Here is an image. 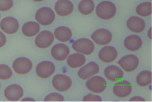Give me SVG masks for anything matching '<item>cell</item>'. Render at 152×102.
<instances>
[{
    "mask_svg": "<svg viewBox=\"0 0 152 102\" xmlns=\"http://www.w3.org/2000/svg\"><path fill=\"white\" fill-rule=\"evenodd\" d=\"M22 31L26 37H34L39 33L40 26L38 22L30 21L23 25Z\"/></svg>",
    "mask_w": 152,
    "mask_h": 102,
    "instance_id": "cell-23",
    "label": "cell"
},
{
    "mask_svg": "<svg viewBox=\"0 0 152 102\" xmlns=\"http://www.w3.org/2000/svg\"><path fill=\"white\" fill-rule=\"evenodd\" d=\"M82 101L83 102H102V97L98 95H93L89 93L87 95H86L83 97Z\"/></svg>",
    "mask_w": 152,
    "mask_h": 102,
    "instance_id": "cell-30",
    "label": "cell"
},
{
    "mask_svg": "<svg viewBox=\"0 0 152 102\" xmlns=\"http://www.w3.org/2000/svg\"><path fill=\"white\" fill-rule=\"evenodd\" d=\"M118 56V52L114 46H106L100 49L98 57L104 63H111L115 61Z\"/></svg>",
    "mask_w": 152,
    "mask_h": 102,
    "instance_id": "cell-14",
    "label": "cell"
},
{
    "mask_svg": "<svg viewBox=\"0 0 152 102\" xmlns=\"http://www.w3.org/2000/svg\"><path fill=\"white\" fill-rule=\"evenodd\" d=\"M24 90L21 86L16 84L8 86L4 90V96L10 101H17L22 98Z\"/></svg>",
    "mask_w": 152,
    "mask_h": 102,
    "instance_id": "cell-16",
    "label": "cell"
},
{
    "mask_svg": "<svg viewBox=\"0 0 152 102\" xmlns=\"http://www.w3.org/2000/svg\"><path fill=\"white\" fill-rule=\"evenodd\" d=\"M136 12L141 17H148L152 14V4L151 2H144L139 4L136 8Z\"/></svg>",
    "mask_w": 152,
    "mask_h": 102,
    "instance_id": "cell-26",
    "label": "cell"
},
{
    "mask_svg": "<svg viewBox=\"0 0 152 102\" xmlns=\"http://www.w3.org/2000/svg\"><path fill=\"white\" fill-rule=\"evenodd\" d=\"M56 67L53 63L49 61H43L37 64L35 72L38 77L42 79H47L53 75Z\"/></svg>",
    "mask_w": 152,
    "mask_h": 102,
    "instance_id": "cell-10",
    "label": "cell"
},
{
    "mask_svg": "<svg viewBox=\"0 0 152 102\" xmlns=\"http://www.w3.org/2000/svg\"><path fill=\"white\" fill-rule=\"evenodd\" d=\"M33 1H34V2H39L43 1H44V0H33Z\"/></svg>",
    "mask_w": 152,
    "mask_h": 102,
    "instance_id": "cell-35",
    "label": "cell"
},
{
    "mask_svg": "<svg viewBox=\"0 0 152 102\" xmlns=\"http://www.w3.org/2000/svg\"><path fill=\"white\" fill-rule=\"evenodd\" d=\"M56 18L53 10L48 7H43L37 10L35 14V20L42 26L52 24Z\"/></svg>",
    "mask_w": 152,
    "mask_h": 102,
    "instance_id": "cell-2",
    "label": "cell"
},
{
    "mask_svg": "<svg viewBox=\"0 0 152 102\" xmlns=\"http://www.w3.org/2000/svg\"><path fill=\"white\" fill-rule=\"evenodd\" d=\"M94 8L93 0H82L78 5V11L83 15L90 14L93 12Z\"/></svg>",
    "mask_w": 152,
    "mask_h": 102,
    "instance_id": "cell-25",
    "label": "cell"
},
{
    "mask_svg": "<svg viewBox=\"0 0 152 102\" xmlns=\"http://www.w3.org/2000/svg\"><path fill=\"white\" fill-rule=\"evenodd\" d=\"M150 1H152V0H150Z\"/></svg>",
    "mask_w": 152,
    "mask_h": 102,
    "instance_id": "cell-38",
    "label": "cell"
},
{
    "mask_svg": "<svg viewBox=\"0 0 152 102\" xmlns=\"http://www.w3.org/2000/svg\"><path fill=\"white\" fill-rule=\"evenodd\" d=\"M52 86L56 90L65 92L70 89L72 81L70 77L66 75L57 74L52 79Z\"/></svg>",
    "mask_w": 152,
    "mask_h": 102,
    "instance_id": "cell-5",
    "label": "cell"
},
{
    "mask_svg": "<svg viewBox=\"0 0 152 102\" xmlns=\"http://www.w3.org/2000/svg\"><path fill=\"white\" fill-rule=\"evenodd\" d=\"M152 73L147 70L142 71L136 77V83L140 87H147L152 84Z\"/></svg>",
    "mask_w": 152,
    "mask_h": 102,
    "instance_id": "cell-24",
    "label": "cell"
},
{
    "mask_svg": "<svg viewBox=\"0 0 152 102\" xmlns=\"http://www.w3.org/2000/svg\"><path fill=\"white\" fill-rule=\"evenodd\" d=\"M54 10L60 17H67L72 13L74 5L69 0H59L55 4Z\"/></svg>",
    "mask_w": 152,
    "mask_h": 102,
    "instance_id": "cell-17",
    "label": "cell"
},
{
    "mask_svg": "<svg viewBox=\"0 0 152 102\" xmlns=\"http://www.w3.org/2000/svg\"><path fill=\"white\" fill-rule=\"evenodd\" d=\"M44 101L45 102H63L64 101V97L58 93H50L47 95Z\"/></svg>",
    "mask_w": 152,
    "mask_h": 102,
    "instance_id": "cell-28",
    "label": "cell"
},
{
    "mask_svg": "<svg viewBox=\"0 0 152 102\" xmlns=\"http://www.w3.org/2000/svg\"><path fill=\"white\" fill-rule=\"evenodd\" d=\"M12 76V71L8 65L0 64V79L7 80L10 79Z\"/></svg>",
    "mask_w": 152,
    "mask_h": 102,
    "instance_id": "cell-27",
    "label": "cell"
},
{
    "mask_svg": "<svg viewBox=\"0 0 152 102\" xmlns=\"http://www.w3.org/2000/svg\"><path fill=\"white\" fill-rule=\"evenodd\" d=\"M0 88H1V83H0Z\"/></svg>",
    "mask_w": 152,
    "mask_h": 102,
    "instance_id": "cell-36",
    "label": "cell"
},
{
    "mask_svg": "<svg viewBox=\"0 0 152 102\" xmlns=\"http://www.w3.org/2000/svg\"><path fill=\"white\" fill-rule=\"evenodd\" d=\"M86 62V58L83 54L74 53L68 56L67 62L68 65L71 68L77 69L83 67Z\"/></svg>",
    "mask_w": 152,
    "mask_h": 102,
    "instance_id": "cell-22",
    "label": "cell"
},
{
    "mask_svg": "<svg viewBox=\"0 0 152 102\" xmlns=\"http://www.w3.org/2000/svg\"><path fill=\"white\" fill-rule=\"evenodd\" d=\"M115 4L110 1H105L97 5L95 12L97 16L103 20H109L115 17L116 13Z\"/></svg>",
    "mask_w": 152,
    "mask_h": 102,
    "instance_id": "cell-1",
    "label": "cell"
},
{
    "mask_svg": "<svg viewBox=\"0 0 152 102\" xmlns=\"http://www.w3.org/2000/svg\"><path fill=\"white\" fill-rule=\"evenodd\" d=\"M124 45L128 50L135 52L141 48L142 46V41L141 37L138 35H131L124 39Z\"/></svg>",
    "mask_w": 152,
    "mask_h": 102,
    "instance_id": "cell-20",
    "label": "cell"
},
{
    "mask_svg": "<svg viewBox=\"0 0 152 102\" xmlns=\"http://www.w3.org/2000/svg\"><path fill=\"white\" fill-rule=\"evenodd\" d=\"M86 86L89 91L95 93H100L106 90L107 83L102 77L93 76L88 79Z\"/></svg>",
    "mask_w": 152,
    "mask_h": 102,
    "instance_id": "cell-4",
    "label": "cell"
},
{
    "mask_svg": "<svg viewBox=\"0 0 152 102\" xmlns=\"http://www.w3.org/2000/svg\"><path fill=\"white\" fill-rule=\"evenodd\" d=\"M0 19H1V14H0Z\"/></svg>",
    "mask_w": 152,
    "mask_h": 102,
    "instance_id": "cell-37",
    "label": "cell"
},
{
    "mask_svg": "<svg viewBox=\"0 0 152 102\" xmlns=\"http://www.w3.org/2000/svg\"><path fill=\"white\" fill-rule=\"evenodd\" d=\"M126 26L131 31L135 33H140L145 30V22L140 17L133 16L126 21Z\"/></svg>",
    "mask_w": 152,
    "mask_h": 102,
    "instance_id": "cell-19",
    "label": "cell"
},
{
    "mask_svg": "<svg viewBox=\"0 0 152 102\" xmlns=\"http://www.w3.org/2000/svg\"><path fill=\"white\" fill-rule=\"evenodd\" d=\"M12 0H0V11H7L13 7Z\"/></svg>",
    "mask_w": 152,
    "mask_h": 102,
    "instance_id": "cell-29",
    "label": "cell"
},
{
    "mask_svg": "<svg viewBox=\"0 0 152 102\" xmlns=\"http://www.w3.org/2000/svg\"><path fill=\"white\" fill-rule=\"evenodd\" d=\"M33 64L30 60L26 57H19L13 61L12 68L19 75H26L31 71Z\"/></svg>",
    "mask_w": 152,
    "mask_h": 102,
    "instance_id": "cell-8",
    "label": "cell"
},
{
    "mask_svg": "<svg viewBox=\"0 0 152 102\" xmlns=\"http://www.w3.org/2000/svg\"><path fill=\"white\" fill-rule=\"evenodd\" d=\"M6 43V37L2 32L0 31V48L5 45Z\"/></svg>",
    "mask_w": 152,
    "mask_h": 102,
    "instance_id": "cell-31",
    "label": "cell"
},
{
    "mask_svg": "<svg viewBox=\"0 0 152 102\" xmlns=\"http://www.w3.org/2000/svg\"><path fill=\"white\" fill-rule=\"evenodd\" d=\"M104 75L106 78L112 82H117L121 80L124 77L123 70L116 65H109L104 70Z\"/></svg>",
    "mask_w": 152,
    "mask_h": 102,
    "instance_id": "cell-18",
    "label": "cell"
},
{
    "mask_svg": "<svg viewBox=\"0 0 152 102\" xmlns=\"http://www.w3.org/2000/svg\"><path fill=\"white\" fill-rule=\"evenodd\" d=\"M130 102H145V100L142 97L140 96H135L130 99Z\"/></svg>",
    "mask_w": 152,
    "mask_h": 102,
    "instance_id": "cell-32",
    "label": "cell"
},
{
    "mask_svg": "<svg viewBox=\"0 0 152 102\" xmlns=\"http://www.w3.org/2000/svg\"><path fill=\"white\" fill-rule=\"evenodd\" d=\"M132 84L126 80L119 81L114 85L113 92L114 94L119 98H124L129 96L132 93Z\"/></svg>",
    "mask_w": 152,
    "mask_h": 102,
    "instance_id": "cell-12",
    "label": "cell"
},
{
    "mask_svg": "<svg viewBox=\"0 0 152 102\" xmlns=\"http://www.w3.org/2000/svg\"><path fill=\"white\" fill-rule=\"evenodd\" d=\"M99 70L100 68L98 64L94 61H91L82 67L78 71L77 75L80 79L86 80L98 74Z\"/></svg>",
    "mask_w": 152,
    "mask_h": 102,
    "instance_id": "cell-11",
    "label": "cell"
},
{
    "mask_svg": "<svg viewBox=\"0 0 152 102\" xmlns=\"http://www.w3.org/2000/svg\"><path fill=\"white\" fill-rule=\"evenodd\" d=\"M70 53L69 46L64 43H58L52 46L51 54L53 58L58 61H63L67 59Z\"/></svg>",
    "mask_w": 152,
    "mask_h": 102,
    "instance_id": "cell-15",
    "label": "cell"
},
{
    "mask_svg": "<svg viewBox=\"0 0 152 102\" xmlns=\"http://www.w3.org/2000/svg\"><path fill=\"white\" fill-rule=\"evenodd\" d=\"M112 34L109 30L101 28L95 31L91 34L92 40L97 45L106 46L109 44L112 40Z\"/></svg>",
    "mask_w": 152,
    "mask_h": 102,
    "instance_id": "cell-6",
    "label": "cell"
},
{
    "mask_svg": "<svg viewBox=\"0 0 152 102\" xmlns=\"http://www.w3.org/2000/svg\"><path fill=\"white\" fill-rule=\"evenodd\" d=\"M72 48L78 53L89 55L94 51L95 46L92 41L86 38L77 39L72 45Z\"/></svg>",
    "mask_w": 152,
    "mask_h": 102,
    "instance_id": "cell-3",
    "label": "cell"
},
{
    "mask_svg": "<svg viewBox=\"0 0 152 102\" xmlns=\"http://www.w3.org/2000/svg\"><path fill=\"white\" fill-rule=\"evenodd\" d=\"M0 28L5 33L14 34L19 30V22L13 17H6L1 21Z\"/></svg>",
    "mask_w": 152,
    "mask_h": 102,
    "instance_id": "cell-13",
    "label": "cell"
},
{
    "mask_svg": "<svg viewBox=\"0 0 152 102\" xmlns=\"http://www.w3.org/2000/svg\"><path fill=\"white\" fill-rule=\"evenodd\" d=\"M118 64L126 72H132L137 69L139 65V60L137 56L129 54L124 56L119 60Z\"/></svg>",
    "mask_w": 152,
    "mask_h": 102,
    "instance_id": "cell-7",
    "label": "cell"
},
{
    "mask_svg": "<svg viewBox=\"0 0 152 102\" xmlns=\"http://www.w3.org/2000/svg\"><path fill=\"white\" fill-rule=\"evenodd\" d=\"M53 35L56 39L63 43L68 42L72 37V32L70 28L66 26H60L56 28Z\"/></svg>",
    "mask_w": 152,
    "mask_h": 102,
    "instance_id": "cell-21",
    "label": "cell"
},
{
    "mask_svg": "<svg viewBox=\"0 0 152 102\" xmlns=\"http://www.w3.org/2000/svg\"><path fill=\"white\" fill-rule=\"evenodd\" d=\"M22 101H35V100H34V98H24L22 100Z\"/></svg>",
    "mask_w": 152,
    "mask_h": 102,
    "instance_id": "cell-34",
    "label": "cell"
},
{
    "mask_svg": "<svg viewBox=\"0 0 152 102\" xmlns=\"http://www.w3.org/2000/svg\"><path fill=\"white\" fill-rule=\"evenodd\" d=\"M152 27H150V29H149V30H148V36L149 38V39H151V40H152Z\"/></svg>",
    "mask_w": 152,
    "mask_h": 102,
    "instance_id": "cell-33",
    "label": "cell"
},
{
    "mask_svg": "<svg viewBox=\"0 0 152 102\" xmlns=\"http://www.w3.org/2000/svg\"><path fill=\"white\" fill-rule=\"evenodd\" d=\"M54 36L52 32L48 30L41 32L35 37V45L38 48L45 49L52 45Z\"/></svg>",
    "mask_w": 152,
    "mask_h": 102,
    "instance_id": "cell-9",
    "label": "cell"
}]
</instances>
